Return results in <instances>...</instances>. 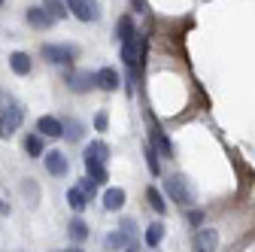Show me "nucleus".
I'll return each instance as SVG.
<instances>
[{"instance_id": "nucleus-32", "label": "nucleus", "mask_w": 255, "mask_h": 252, "mask_svg": "<svg viewBox=\"0 0 255 252\" xmlns=\"http://www.w3.org/2000/svg\"><path fill=\"white\" fill-rule=\"evenodd\" d=\"M9 213V207H6V201H0V216H6Z\"/></svg>"}, {"instance_id": "nucleus-17", "label": "nucleus", "mask_w": 255, "mask_h": 252, "mask_svg": "<svg viewBox=\"0 0 255 252\" xmlns=\"http://www.w3.org/2000/svg\"><path fill=\"white\" fill-rule=\"evenodd\" d=\"M9 67H12L18 76H27V73H30V58H27L24 52H12V55H9Z\"/></svg>"}, {"instance_id": "nucleus-4", "label": "nucleus", "mask_w": 255, "mask_h": 252, "mask_svg": "<svg viewBox=\"0 0 255 252\" xmlns=\"http://www.w3.org/2000/svg\"><path fill=\"white\" fill-rule=\"evenodd\" d=\"M94 85V73H88V70H73L70 76H67V88L70 91H76V94H85V91H91Z\"/></svg>"}, {"instance_id": "nucleus-6", "label": "nucleus", "mask_w": 255, "mask_h": 252, "mask_svg": "<svg viewBox=\"0 0 255 252\" xmlns=\"http://www.w3.org/2000/svg\"><path fill=\"white\" fill-rule=\"evenodd\" d=\"M107 158H110V146L104 140L88 143V149H85V164H104Z\"/></svg>"}, {"instance_id": "nucleus-2", "label": "nucleus", "mask_w": 255, "mask_h": 252, "mask_svg": "<svg viewBox=\"0 0 255 252\" xmlns=\"http://www.w3.org/2000/svg\"><path fill=\"white\" fill-rule=\"evenodd\" d=\"M76 55H79L76 46H61V43H46L43 46V58L52 61V64H70Z\"/></svg>"}, {"instance_id": "nucleus-23", "label": "nucleus", "mask_w": 255, "mask_h": 252, "mask_svg": "<svg viewBox=\"0 0 255 252\" xmlns=\"http://www.w3.org/2000/svg\"><path fill=\"white\" fill-rule=\"evenodd\" d=\"M43 9H46L52 18H64V15H67V9H64V0H46Z\"/></svg>"}, {"instance_id": "nucleus-34", "label": "nucleus", "mask_w": 255, "mask_h": 252, "mask_svg": "<svg viewBox=\"0 0 255 252\" xmlns=\"http://www.w3.org/2000/svg\"><path fill=\"white\" fill-rule=\"evenodd\" d=\"M3 3H6V0H0V6H3Z\"/></svg>"}, {"instance_id": "nucleus-19", "label": "nucleus", "mask_w": 255, "mask_h": 252, "mask_svg": "<svg viewBox=\"0 0 255 252\" xmlns=\"http://www.w3.org/2000/svg\"><path fill=\"white\" fill-rule=\"evenodd\" d=\"M67 234H70L76 243H82V240H88V225L82 222V219H73V222L67 225Z\"/></svg>"}, {"instance_id": "nucleus-26", "label": "nucleus", "mask_w": 255, "mask_h": 252, "mask_svg": "<svg viewBox=\"0 0 255 252\" xmlns=\"http://www.w3.org/2000/svg\"><path fill=\"white\" fill-rule=\"evenodd\" d=\"M146 164H149V170L158 176V173H161V164H158V152L152 149V146H146Z\"/></svg>"}, {"instance_id": "nucleus-25", "label": "nucleus", "mask_w": 255, "mask_h": 252, "mask_svg": "<svg viewBox=\"0 0 255 252\" xmlns=\"http://www.w3.org/2000/svg\"><path fill=\"white\" fill-rule=\"evenodd\" d=\"M85 170H88V176L98 182V185L107 182V167H104V164H85Z\"/></svg>"}, {"instance_id": "nucleus-11", "label": "nucleus", "mask_w": 255, "mask_h": 252, "mask_svg": "<svg viewBox=\"0 0 255 252\" xmlns=\"http://www.w3.org/2000/svg\"><path fill=\"white\" fill-rule=\"evenodd\" d=\"M37 131H40V137H61V119L43 116V119L37 122Z\"/></svg>"}, {"instance_id": "nucleus-16", "label": "nucleus", "mask_w": 255, "mask_h": 252, "mask_svg": "<svg viewBox=\"0 0 255 252\" xmlns=\"http://www.w3.org/2000/svg\"><path fill=\"white\" fill-rule=\"evenodd\" d=\"M61 134L67 137V140H82V122H76V119H64L61 122Z\"/></svg>"}, {"instance_id": "nucleus-14", "label": "nucleus", "mask_w": 255, "mask_h": 252, "mask_svg": "<svg viewBox=\"0 0 255 252\" xmlns=\"http://www.w3.org/2000/svg\"><path fill=\"white\" fill-rule=\"evenodd\" d=\"M104 207L107 210H122L125 207V188H107L104 192Z\"/></svg>"}, {"instance_id": "nucleus-12", "label": "nucleus", "mask_w": 255, "mask_h": 252, "mask_svg": "<svg viewBox=\"0 0 255 252\" xmlns=\"http://www.w3.org/2000/svg\"><path fill=\"white\" fill-rule=\"evenodd\" d=\"M122 58H125L128 70H134V67H137V34H134V37H128V40H122Z\"/></svg>"}, {"instance_id": "nucleus-18", "label": "nucleus", "mask_w": 255, "mask_h": 252, "mask_svg": "<svg viewBox=\"0 0 255 252\" xmlns=\"http://www.w3.org/2000/svg\"><path fill=\"white\" fill-rule=\"evenodd\" d=\"M146 201H149V207L155 210V213H167V204H164V198H161V192L158 188H146Z\"/></svg>"}, {"instance_id": "nucleus-9", "label": "nucleus", "mask_w": 255, "mask_h": 252, "mask_svg": "<svg viewBox=\"0 0 255 252\" xmlns=\"http://www.w3.org/2000/svg\"><path fill=\"white\" fill-rule=\"evenodd\" d=\"M27 24H30V27H52L55 18H52L43 6H30V9H27Z\"/></svg>"}, {"instance_id": "nucleus-22", "label": "nucleus", "mask_w": 255, "mask_h": 252, "mask_svg": "<svg viewBox=\"0 0 255 252\" xmlns=\"http://www.w3.org/2000/svg\"><path fill=\"white\" fill-rule=\"evenodd\" d=\"M67 204H70V207H73L76 213H82V210L88 207V198H85V195L79 192V188H70V192H67Z\"/></svg>"}, {"instance_id": "nucleus-20", "label": "nucleus", "mask_w": 255, "mask_h": 252, "mask_svg": "<svg viewBox=\"0 0 255 252\" xmlns=\"http://www.w3.org/2000/svg\"><path fill=\"white\" fill-rule=\"evenodd\" d=\"M161 240H164V225H161V222H155V225L146 228V243H149L152 249L161 246Z\"/></svg>"}, {"instance_id": "nucleus-13", "label": "nucleus", "mask_w": 255, "mask_h": 252, "mask_svg": "<svg viewBox=\"0 0 255 252\" xmlns=\"http://www.w3.org/2000/svg\"><path fill=\"white\" fill-rule=\"evenodd\" d=\"M131 240H134V237H128V234H122V231H113V234L104 237V246H107V252H119V249H125Z\"/></svg>"}, {"instance_id": "nucleus-3", "label": "nucleus", "mask_w": 255, "mask_h": 252, "mask_svg": "<svg viewBox=\"0 0 255 252\" xmlns=\"http://www.w3.org/2000/svg\"><path fill=\"white\" fill-rule=\"evenodd\" d=\"M164 188H167V195H170L176 204H182V207H191V204H195V195H191V188L185 185L182 176H170V179H164Z\"/></svg>"}, {"instance_id": "nucleus-30", "label": "nucleus", "mask_w": 255, "mask_h": 252, "mask_svg": "<svg viewBox=\"0 0 255 252\" xmlns=\"http://www.w3.org/2000/svg\"><path fill=\"white\" fill-rule=\"evenodd\" d=\"M125 252H140V243H137V240H131V243L125 246Z\"/></svg>"}, {"instance_id": "nucleus-28", "label": "nucleus", "mask_w": 255, "mask_h": 252, "mask_svg": "<svg viewBox=\"0 0 255 252\" xmlns=\"http://www.w3.org/2000/svg\"><path fill=\"white\" fill-rule=\"evenodd\" d=\"M6 116H9V119H12L15 125H21V122H24V110H21L18 104H9V110H6Z\"/></svg>"}, {"instance_id": "nucleus-1", "label": "nucleus", "mask_w": 255, "mask_h": 252, "mask_svg": "<svg viewBox=\"0 0 255 252\" xmlns=\"http://www.w3.org/2000/svg\"><path fill=\"white\" fill-rule=\"evenodd\" d=\"M67 12H73L79 21H98L101 9H98V0H64Z\"/></svg>"}, {"instance_id": "nucleus-21", "label": "nucleus", "mask_w": 255, "mask_h": 252, "mask_svg": "<svg viewBox=\"0 0 255 252\" xmlns=\"http://www.w3.org/2000/svg\"><path fill=\"white\" fill-rule=\"evenodd\" d=\"M134 34H137L134 18H131V15H122V18H119V34H116V37H119V40H128V37H134Z\"/></svg>"}, {"instance_id": "nucleus-8", "label": "nucleus", "mask_w": 255, "mask_h": 252, "mask_svg": "<svg viewBox=\"0 0 255 252\" xmlns=\"http://www.w3.org/2000/svg\"><path fill=\"white\" fill-rule=\"evenodd\" d=\"M94 82H98V88H104V91H116L119 88V73L113 67H104V70L94 73Z\"/></svg>"}, {"instance_id": "nucleus-31", "label": "nucleus", "mask_w": 255, "mask_h": 252, "mask_svg": "<svg viewBox=\"0 0 255 252\" xmlns=\"http://www.w3.org/2000/svg\"><path fill=\"white\" fill-rule=\"evenodd\" d=\"M131 3L137 6V12H146V0H131Z\"/></svg>"}, {"instance_id": "nucleus-15", "label": "nucleus", "mask_w": 255, "mask_h": 252, "mask_svg": "<svg viewBox=\"0 0 255 252\" xmlns=\"http://www.w3.org/2000/svg\"><path fill=\"white\" fill-rule=\"evenodd\" d=\"M24 152L30 155V158H40V155H46L43 137H40V134H27V137H24Z\"/></svg>"}, {"instance_id": "nucleus-29", "label": "nucleus", "mask_w": 255, "mask_h": 252, "mask_svg": "<svg viewBox=\"0 0 255 252\" xmlns=\"http://www.w3.org/2000/svg\"><path fill=\"white\" fill-rule=\"evenodd\" d=\"M107 113H98V116H94V128H98V131H107Z\"/></svg>"}, {"instance_id": "nucleus-24", "label": "nucleus", "mask_w": 255, "mask_h": 252, "mask_svg": "<svg viewBox=\"0 0 255 252\" xmlns=\"http://www.w3.org/2000/svg\"><path fill=\"white\" fill-rule=\"evenodd\" d=\"M15 128H18V125H15V122H12V119L6 116V113L0 116V137H3V140H9V137L15 134Z\"/></svg>"}, {"instance_id": "nucleus-5", "label": "nucleus", "mask_w": 255, "mask_h": 252, "mask_svg": "<svg viewBox=\"0 0 255 252\" xmlns=\"http://www.w3.org/2000/svg\"><path fill=\"white\" fill-rule=\"evenodd\" d=\"M43 161H46V170L52 173V176H64V173H67V155H64V152H46L43 155Z\"/></svg>"}, {"instance_id": "nucleus-33", "label": "nucleus", "mask_w": 255, "mask_h": 252, "mask_svg": "<svg viewBox=\"0 0 255 252\" xmlns=\"http://www.w3.org/2000/svg\"><path fill=\"white\" fill-rule=\"evenodd\" d=\"M67 252H82V249H79V246H73V249H67Z\"/></svg>"}, {"instance_id": "nucleus-7", "label": "nucleus", "mask_w": 255, "mask_h": 252, "mask_svg": "<svg viewBox=\"0 0 255 252\" xmlns=\"http://www.w3.org/2000/svg\"><path fill=\"white\" fill-rule=\"evenodd\" d=\"M195 246H198V252H216V246H219L216 228H201L198 237H195Z\"/></svg>"}, {"instance_id": "nucleus-10", "label": "nucleus", "mask_w": 255, "mask_h": 252, "mask_svg": "<svg viewBox=\"0 0 255 252\" xmlns=\"http://www.w3.org/2000/svg\"><path fill=\"white\" fill-rule=\"evenodd\" d=\"M152 149L161 152L164 158H173V146H170V140H167V134L161 128H152Z\"/></svg>"}, {"instance_id": "nucleus-27", "label": "nucleus", "mask_w": 255, "mask_h": 252, "mask_svg": "<svg viewBox=\"0 0 255 252\" xmlns=\"http://www.w3.org/2000/svg\"><path fill=\"white\" fill-rule=\"evenodd\" d=\"M76 188H79V192H82L85 198H91V195H94V188H98V182H94V179H88V176H85V179H82V182H79Z\"/></svg>"}]
</instances>
